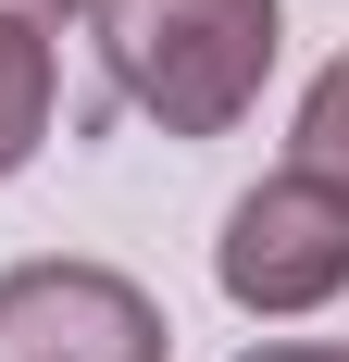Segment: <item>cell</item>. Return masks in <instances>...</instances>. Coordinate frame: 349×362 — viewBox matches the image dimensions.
Instances as JSON below:
<instances>
[{
  "label": "cell",
  "mask_w": 349,
  "mask_h": 362,
  "mask_svg": "<svg viewBox=\"0 0 349 362\" xmlns=\"http://www.w3.org/2000/svg\"><path fill=\"white\" fill-rule=\"evenodd\" d=\"M13 13H25V25H63V13H88V0H13Z\"/></svg>",
  "instance_id": "52a82bcc"
},
{
  "label": "cell",
  "mask_w": 349,
  "mask_h": 362,
  "mask_svg": "<svg viewBox=\"0 0 349 362\" xmlns=\"http://www.w3.org/2000/svg\"><path fill=\"white\" fill-rule=\"evenodd\" d=\"M237 362H349V350H324V337H262V350H237Z\"/></svg>",
  "instance_id": "8992f818"
},
{
  "label": "cell",
  "mask_w": 349,
  "mask_h": 362,
  "mask_svg": "<svg viewBox=\"0 0 349 362\" xmlns=\"http://www.w3.org/2000/svg\"><path fill=\"white\" fill-rule=\"evenodd\" d=\"M50 138V25L0 13V175H25Z\"/></svg>",
  "instance_id": "277c9868"
},
{
  "label": "cell",
  "mask_w": 349,
  "mask_h": 362,
  "mask_svg": "<svg viewBox=\"0 0 349 362\" xmlns=\"http://www.w3.org/2000/svg\"><path fill=\"white\" fill-rule=\"evenodd\" d=\"M88 25H100L112 100L150 112L162 138H225L287 50L275 0H88Z\"/></svg>",
  "instance_id": "6da1fadb"
},
{
  "label": "cell",
  "mask_w": 349,
  "mask_h": 362,
  "mask_svg": "<svg viewBox=\"0 0 349 362\" xmlns=\"http://www.w3.org/2000/svg\"><path fill=\"white\" fill-rule=\"evenodd\" d=\"M287 163H300L312 187H337V200H349V63H324V75H312V100H300V138H287Z\"/></svg>",
  "instance_id": "5b68a950"
},
{
  "label": "cell",
  "mask_w": 349,
  "mask_h": 362,
  "mask_svg": "<svg viewBox=\"0 0 349 362\" xmlns=\"http://www.w3.org/2000/svg\"><path fill=\"white\" fill-rule=\"evenodd\" d=\"M0 362H174V325L112 262H13L0 275Z\"/></svg>",
  "instance_id": "3957f363"
},
{
  "label": "cell",
  "mask_w": 349,
  "mask_h": 362,
  "mask_svg": "<svg viewBox=\"0 0 349 362\" xmlns=\"http://www.w3.org/2000/svg\"><path fill=\"white\" fill-rule=\"evenodd\" d=\"M212 275H225V300L262 313V325L324 313V300L349 288V200H337V187H312L300 163L262 175L237 213H225V238H212Z\"/></svg>",
  "instance_id": "7a4b0ae2"
}]
</instances>
